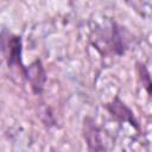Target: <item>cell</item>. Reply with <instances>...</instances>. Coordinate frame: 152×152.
Wrapping results in <instances>:
<instances>
[{"instance_id": "1", "label": "cell", "mask_w": 152, "mask_h": 152, "mask_svg": "<svg viewBox=\"0 0 152 152\" xmlns=\"http://www.w3.org/2000/svg\"><path fill=\"white\" fill-rule=\"evenodd\" d=\"M2 52L5 55V59L7 62L8 68L11 69H20L21 72H24L25 70V65L23 64L21 61V38L19 36L12 34V33H7L6 37V32L5 30H2Z\"/></svg>"}, {"instance_id": "3", "label": "cell", "mask_w": 152, "mask_h": 152, "mask_svg": "<svg viewBox=\"0 0 152 152\" xmlns=\"http://www.w3.org/2000/svg\"><path fill=\"white\" fill-rule=\"evenodd\" d=\"M106 108L108 109V112L119 121H124V122H128L129 125H132L135 128H139L138 121L135 120L132 110L122 102L120 101L118 97L113 100V102L107 103Z\"/></svg>"}, {"instance_id": "5", "label": "cell", "mask_w": 152, "mask_h": 152, "mask_svg": "<svg viewBox=\"0 0 152 152\" xmlns=\"http://www.w3.org/2000/svg\"><path fill=\"white\" fill-rule=\"evenodd\" d=\"M138 71H139V77H140V81H141L144 88L146 89L148 95L152 96V78L150 76L148 70L145 68L144 64L138 63Z\"/></svg>"}, {"instance_id": "4", "label": "cell", "mask_w": 152, "mask_h": 152, "mask_svg": "<svg viewBox=\"0 0 152 152\" xmlns=\"http://www.w3.org/2000/svg\"><path fill=\"white\" fill-rule=\"evenodd\" d=\"M84 139L87 140L88 148L91 151H101L104 150V146L101 144V137L99 128L93 124H84Z\"/></svg>"}, {"instance_id": "2", "label": "cell", "mask_w": 152, "mask_h": 152, "mask_svg": "<svg viewBox=\"0 0 152 152\" xmlns=\"http://www.w3.org/2000/svg\"><path fill=\"white\" fill-rule=\"evenodd\" d=\"M23 75L31 84V89L33 90V93L37 95L42 94L45 81H46V74H45L42 62L37 59L33 63H31L28 66L25 68Z\"/></svg>"}]
</instances>
